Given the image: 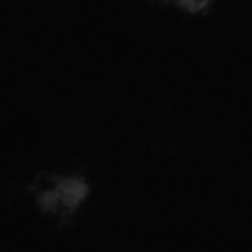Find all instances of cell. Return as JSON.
<instances>
[{
  "mask_svg": "<svg viewBox=\"0 0 252 252\" xmlns=\"http://www.w3.org/2000/svg\"><path fill=\"white\" fill-rule=\"evenodd\" d=\"M30 193L33 195V201L39 211L59 220H67L85 203L91 193V187L81 175L43 171L32 181Z\"/></svg>",
  "mask_w": 252,
  "mask_h": 252,
  "instance_id": "obj_1",
  "label": "cell"
},
{
  "mask_svg": "<svg viewBox=\"0 0 252 252\" xmlns=\"http://www.w3.org/2000/svg\"><path fill=\"white\" fill-rule=\"evenodd\" d=\"M177 6H179V8H183V10H189L191 14H197V12L205 10V8L209 6V2H199V4H195V2H179Z\"/></svg>",
  "mask_w": 252,
  "mask_h": 252,
  "instance_id": "obj_2",
  "label": "cell"
}]
</instances>
